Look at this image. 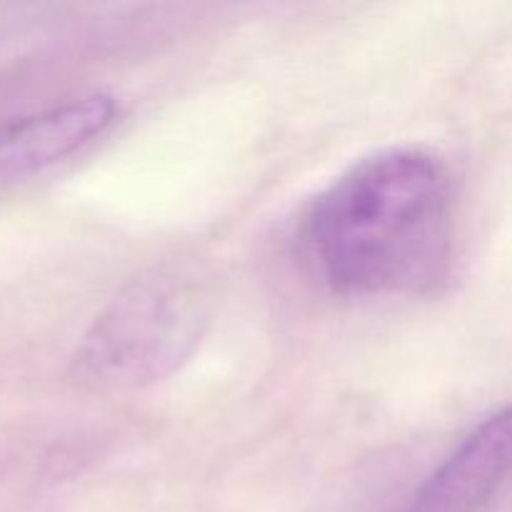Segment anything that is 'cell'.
<instances>
[{
    "label": "cell",
    "instance_id": "1",
    "mask_svg": "<svg viewBox=\"0 0 512 512\" xmlns=\"http://www.w3.org/2000/svg\"><path fill=\"white\" fill-rule=\"evenodd\" d=\"M453 238V178L420 148L355 163L315 195L298 230L315 278L353 298L433 290L450 270Z\"/></svg>",
    "mask_w": 512,
    "mask_h": 512
},
{
    "label": "cell",
    "instance_id": "3",
    "mask_svg": "<svg viewBox=\"0 0 512 512\" xmlns=\"http://www.w3.org/2000/svg\"><path fill=\"white\" fill-rule=\"evenodd\" d=\"M115 120V98L93 93L5 125L0 128V185L33 178L73 158L103 138Z\"/></svg>",
    "mask_w": 512,
    "mask_h": 512
},
{
    "label": "cell",
    "instance_id": "2",
    "mask_svg": "<svg viewBox=\"0 0 512 512\" xmlns=\"http://www.w3.org/2000/svg\"><path fill=\"white\" fill-rule=\"evenodd\" d=\"M208 328V295L185 270L135 280L80 340L73 373L95 390H138L170 378Z\"/></svg>",
    "mask_w": 512,
    "mask_h": 512
},
{
    "label": "cell",
    "instance_id": "4",
    "mask_svg": "<svg viewBox=\"0 0 512 512\" xmlns=\"http://www.w3.org/2000/svg\"><path fill=\"white\" fill-rule=\"evenodd\" d=\"M512 478V405L475 425L418 488L408 512H483Z\"/></svg>",
    "mask_w": 512,
    "mask_h": 512
}]
</instances>
